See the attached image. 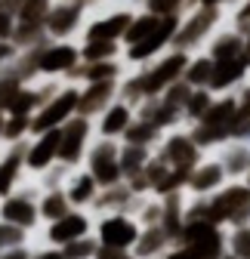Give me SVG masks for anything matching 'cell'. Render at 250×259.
Masks as SVG:
<instances>
[{"label":"cell","mask_w":250,"mask_h":259,"mask_svg":"<svg viewBox=\"0 0 250 259\" xmlns=\"http://www.w3.org/2000/svg\"><path fill=\"white\" fill-rule=\"evenodd\" d=\"M226 22H229V13L226 10H213V7L192 4V10L179 19L176 37H173V50H182V53H189V56L204 53V47L210 44V37Z\"/></svg>","instance_id":"1"},{"label":"cell","mask_w":250,"mask_h":259,"mask_svg":"<svg viewBox=\"0 0 250 259\" xmlns=\"http://www.w3.org/2000/svg\"><path fill=\"white\" fill-rule=\"evenodd\" d=\"M34 56V71L37 80H59L71 83L74 71L80 68V44L77 40H47Z\"/></svg>","instance_id":"2"},{"label":"cell","mask_w":250,"mask_h":259,"mask_svg":"<svg viewBox=\"0 0 250 259\" xmlns=\"http://www.w3.org/2000/svg\"><path fill=\"white\" fill-rule=\"evenodd\" d=\"M0 222H7L13 229H22L31 238H37L40 210H37V185H34V179H28L22 188H16L13 194H7V198H0Z\"/></svg>","instance_id":"3"},{"label":"cell","mask_w":250,"mask_h":259,"mask_svg":"<svg viewBox=\"0 0 250 259\" xmlns=\"http://www.w3.org/2000/svg\"><path fill=\"white\" fill-rule=\"evenodd\" d=\"M154 157H161L173 173H179V176L189 179V173L201 164L204 151L195 145L189 126H176V130H170V133H164L161 145L154 148Z\"/></svg>","instance_id":"4"},{"label":"cell","mask_w":250,"mask_h":259,"mask_svg":"<svg viewBox=\"0 0 250 259\" xmlns=\"http://www.w3.org/2000/svg\"><path fill=\"white\" fill-rule=\"evenodd\" d=\"M210 216L220 229L250 222V182H229L223 191L210 198Z\"/></svg>","instance_id":"5"},{"label":"cell","mask_w":250,"mask_h":259,"mask_svg":"<svg viewBox=\"0 0 250 259\" xmlns=\"http://www.w3.org/2000/svg\"><path fill=\"white\" fill-rule=\"evenodd\" d=\"M133 16H136V7L111 0L108 7H102L99 13H93L87 19L80 40H114V44H120L123 34H127V28H130V22H133Z\"/></svg>","instance_id":"6"},{"label":"cell","mask_w":250,"mask_h":259,"mask_svg":"<svg viewBox=\"0 0 250 259\" xmlns=\"http://www.w3.org/2000/svg\"><path fill=\"white\" fill-rule=\"evenodd\" d=\"M77 105H80V83H59V90L44 102V108L34 114V120H31L34 133L62 130L71 117H77Z\"/></svg>","instance_id":"7"},{"label":"cell","mask_w":250,"mask_h":259,"mask_svg":"<svg viewBox=\"0 0 250 259\" xmlns=\"http://www.w3.org/2000/svg\"><path fill=\"white\" fill-rule=\"evenodd\" d=\"M93 225H96V216H93L90 210H71L68 216L44 225V229L37 232V238H34V244L53 247V250H65L68 244H74L80 238H90Z\"/></svg>","instance_id":"8"},{"label":"cell","mask_w":250,"mask_h":259,"mask_svg":"<svg viewBox=\"0 0 250 259\" xmlns=\"http://www.w3.org/2000/svg\"><path fill=\"white\" fill-rule=\"evenodd\" d=\"M84 170L96 179L102 188L120 185L123 182V170H120V142L114 139H93L87 157H84Z\"/></svg>","instance_id":"9"},{"label":"cell","mask_w":250,"mask_h":259,"mask_svg":"<svg viewBox=\"0 0 250 259\" xmlns=\"http://www.w3.org/2000/svg\"><path fill=\"white\" fill-rule=\"evenodd\" d=\"M139 232H142V225L130 213H105V216H96V225H93V238L99 241V247H108V250L133 253Z\"/></svg>","instance_id":"10"},{"label":"cell","mask_w":250,"mask_h":259,"mask_svg":"<svg viewBox=\"0 0 250 259\" xmlns=\"http://www.w3.org/2000/svg\"><path fill=\"white\" fill-rule=\"evenodd\" d=\"M87 19L90 13L80 10L74 0H53L44 19V31L50 40H80Z\"/></svg>","instance_id":"11"},{"label":"cell","mask_w":250,"mask_h":259,"mask_svg":"<svg viewBox=\"0 0 250 259\" xmlns=\"http://www.w3.org/2000/svg\"><path fill=\"white\" fill-rule=\"evenodd\" d=\"M96 139V123L90 117H71L65 126H62V145H59V164L68 167V170H77L84 167V157Z\"/></svg>","instance_id":"12"},{"label":"cell","mask_w":250,"mask_h":259,"mask_svg":"<svg viewBox=\"0 0 250 259\" xmlns=\"http://www.w3.org/2000/svg\"><path fill=\"white\" fill-rule=\"evenodd\" d=\"M176 244L189 247L198 259H223L226 256V229H220L213 222H185Z\"/></svg>","instance_id":"13"},{"label":"cell","mask_w":250,"mask_h":259,"mask_svg":"<svg viewBox=\"0 0 250 259\" xmlns=\"http://www.w3.org/2000/svg\"><path fill=\"white\" fill-rule=\"evenodd\" d=\"M59 145H62V130H47V133H34L28 139L25 145L28 179H37L59 164Z\"/></svg>","instance_id":"14"},{"label":"cell","mask_w":250,"mask_h":259,"mask_svg":"<svg viewBox=\"0 0 250 259\" xmlns=\"http://www.w3.org/2000/svg\"><path fill=\"white\" fill-rule=\"evenodd\" d=\"M229 185V176L220 164V157L216 154H204L201 157V164L189 173V179H185V194L189 198H204L210 201L216 191H223Z\"/></svg>","instance_id":"15"},{"label":"cell","mask_w":250,"mask_h":259,"mask_svg":"<svg viewBox=\"0 0 250 259\" xmlns=\"http://www.w3.org/2000/svg\"><path fill=\"white\" fill-rule=\"evenodd\" d=\"M133 120H136V105L127 102V99H114L93 123H96V136H99V139H114V142H120Z\"/></svg>","instance_id":"16"},{"label":"cell","mask_w":250,"mask_h":259,"mask_svg":"<svg viewBox=\"0 0 250 259\" xmlns=\"http://www.w3.org/2000/svg\"><path fill=\"white\" fill-rule=\"evenodd\" d=\"M62 191H65V198H68V204H71L74 210H90V213H93V207H96L99 194H102V185L93 179L84 167H77V170L68 173Z\"/></svg>","instance_id":"17"},{"label":"cell","mask_w":250,"mask_h":259,"mask_svg":"<svg viewBox=\"0 0 250 259\" xmlns=\"http://www.w3.org/2000/svg\"><path fill=\"white\" fill-rule=\"evenodd\" d=\"M247 80H250V59L247 56L244 59H232V62H216L213 80H210V93L213 96H232Z\"/></svg>","instance_id":"18"},{"label":"cell","mask_w":250,"mask_h":259,"mask_svg":"<svg viewBox=\"0 0 250 259\" xmlns=\"http://www.w3.org/2000/svg\"><path fill=\"white\" fill-rule=\"evenodd\" d=\"M28 182V170H25V145H10L0 151V198L13 194L16 188H22Z\"/></svg>","instance_id":"19"},{"label":"cell","mask_w":250,"mask_h":259,"mask_svg":"<svg viewBox=\"0 0 250 259\" xmlns=\"http://www.w3.org/2000/svg\"><path fill=\"white\" fill-rule=\"evenodd\" d=\"M114 99H120V83H80V105H77V114L96 120Z\"/></svg>","instance_id":"20"},{"label":"cell","mask_w":250,"mask_h":259,"mask_svg":"<svg viewBox=\"0 0 250 259\" xmlns=\"http://www.w3.org/2000/svg\"><path fill=\"white\" fill-rule=\"evenodd\" d=\"M130 74L123 59L111 62H80V68L74 71L71 83H123V77Z\"/></svg>","instance_id":"21"},{"label":"cell","mask_w":250,"mask_h":259,"mask_svg":"<svg viewBox=\"0 0 250 259\" xmlns=\"http://www.w3.org/2000/svg\"><path fill=\"white\" fill-rule=\"evenodd\" d=\"M204 53L213 62H232V59H244V31L232 28L229 22L210 37V44L204 47Z\"/></svg>","instance_id":"22"},{"label":"cell","mask_w":250,"mask_h":259,"mask_svg":"<svg viewBox=\"0 0 250 259\" xmlns=\"http://www.w3.org/2000/svg\"><path fill=\"white\" fill-rule=\"evenodd\" d=\"M216 157H220L229 182H247L250 179V145L229 139L220 151H216Z\"/></svg>","instance_id":"23"},{"label":"cell","mask_w":250,"mask_h":259,"mask_svg":"<svg viewBox=\"0 0 250 259\" xmlns=\"http://www.w3.org/2000/svg\"><path fill=\"white\" fill-rule=\"evenodd\" d=\"M173 247H176V241L170 238V232H164V225H148V229L139 232L133 256L136 259H164Z\"/></svg>","instance_id":"24"},{"label":"cell","mask_w":250,"mask_h":259,"mask_svg":"<svg viewBox=\"0 0 250 259\" xmlns=\"http://www.w3.org/2000/svg\"><path fill=\"white\" fill-rule=\"evenodd\" d=\"M238 117H241V105H238V96L232 93V96H216L201 123H207L213 130H226L229 139H232V126L238 123Z\"/></svg>","instance_id":"25"},{"label":"cell","mask_w":250,"mask_h":259,"mask_svg":"<svg viewBox=\"0 0 250 259\" xmlns=\"http://www.w3.org/2000/svg\"><path fill=\"white\" fill-rule=\"evenodd\" d=\"M133 207H136V194L127 188V182H120V185L102 188L96 207H93V216H105V213H130L133 216Z\"/></svg>","instance_id":"26"},{"label":"cell","mask_w":250,"mask_h":259,"mask_svg":"<svg viewBox=\"0 0 250 259\" xmlns=\"http://www.w3.org/2000/svg\"><path fill=\"white\" fill-rule=\"evenodd\" d=\"M37 210H40V229H44V225L68 216L74 207L68 204V198H65L62 188H44V191L37 188Z\"/></svg>","instance_id":"27"},{"label":"cell","mask_w":250,"mask_h":259,"mask_svg":"<svg viewBox=\"0 0 250 259\" xmlns=\"http://www.w3.org/2000/svg\"><path fill=\"white\" fill-rule=\"evenodd\" d=\"M161 139H164V133H161V130L158 126H154V123H148L145 117H139L136 114V120L130 123V130H127V133H123V145H136V148H158L161 145Z\"/></svg>","instance_id":"28"},{"label":"cell","mask_w":250,"mask_h":259,"mask_svg":"<svg viewBox=\"0 0 250 259\" xmlns=\"http://www.w3.org/2000/svg\"><path fill=\"white\" fill-rule=\"evenodd\" d=\"M154 157L151 148H136V145H123L120 142V170H123V182L139 179L148 167V160Z\"/></svg>","instance_id":"29"},{"label":"cell","mask_w":250,"mask_h":259,"mask_svg":"<svg viewBox=\"0 0 250 259\" xmlns=\"http://www.w3.org/2000/svg\"><path fill=\"white\" fill-rule=\"evenodd\" d=\"M213 68L216 62L207 56V53H195L189 59V68H185V83H189L192 90H210V80H213Z\"/></svg>","instance_id":"30"},{"label":"cell","mask_w":250,"mask_h":259,"mask_svg":"<svg viewBox=\"0 0 250 259\" xmlns=\"http://www.w3.org/2000/svg\"><path fill=\"white\" fill-rule=\"evenodd\" d=\"M158 28H161V19H154L151 13L136 10L133 22H130V28H127V34H123V40H120L123 50H127V47H136V44H142V40H148Z\"/></svg>","instance_id":"31"},{"label":"cell","mask_w":250,"mask_h":259,"mask_svg":"<svg viewBox=\"0 0 250 259\" xmlns=\"http://www.w3.org/2000/svg\"><path fill=\"white\" fill-rule=\"evenodd\" d=\"M77 44H80V62L123 59V44H114V40H77Z\"/></svg>","instance_id":"32"},{"label":"cell","mask_w":250,"mask_h":259,"mask_svg":"<svg viewBox=\"0 0 250 259\" xmlns=\"http://www.w3.org/2000/svg\"><path fill=\"white\" fill-rule=\"evenodd\" d=\"M136 10L151 13L154 19H182L192 10V0H139Z\"/></svg>","instance_id":"33"},{"label":"cell","mask_w":250,"mask_h":259,"mask_svg":"<svg viewBox=\"0 0 250 259\" xmlns=\"http://www.w3.org/2000/svg\"><path fill=\"white\" fill-rule=\"evenodd\" d=\"M133 219L148 229V225H161L164 222V201L148 194V198H136V207H133Z\"/></svg>","instance_id":"34"},{"label":"cell","mask_w":250,"mask_h":259,"mask_svg":"<svg viewBox=\"0 0 250 259\" xmlns=\"http://www.w3.org/2000/svg\"><path fill=\"white\" fill-rule=\"evenodd\" d=\"M213 99H216V96H213L210 90H195V93H192V99H189V105H185V111H182V120H185V126H195V123H201V120L207 117V111H210Z\"/></svg>","instance_id":"35"},{"label":"cell","mask_w":250,"mask_h":259,"mask_svg":"<svg viewBox=\"0 0 250 259\" xmlns=\"http://www.w3.org/2000/svg\"><path fill=\"white\" fill-rule=\"evenodd\" d=\"M34 136V126L28 117H7L4 114V145H28V139Z\"/></svg>","instance_id":"36"},{"label":"cell","mask_w":250,"mask_h":259,"mask_svg":"<svg viewBox=\"0 0 250 259\" xmlns=\"http://www.w3.org/2000/svg\"><path fill=\"white\" fill-rule=\"evenodd\" d=\"M50 4L47 0H19L16 7V25H31V28H44Z\"/></svg>","instance_id":"37"},{"label":"cell","mask_w":250,"mask_h":259,"mask_svg":"<svg viewBox=\"0 0 250 259\" xmlns=\"http://www.w3.org/2000/svg\"><path fill=\"white\" fill-rule=\"evenodd\" d=\"M226 253L235 259H250V222L226 229Z\"/></svg>","instance_id":"38"},{"label":"cell","mask_w":250,"mask_h":259,"mask_svg":"<svg viewBox=\"0 0 250 259\" xmlns=\"http://www.w3.org/2000/svg\"><path fill=\"white\" fill-rule=\"evenodd\" d=\"M192 93H195V90H192L189 83H185V80H179V83L167 87V90L158 96V99H161L164 105H170L173 111H179V114H182V111H185V105H189V99H192ZM182 123H185V120H182Z\"/></svg>","instance_id":"39"},{"label":"cell","mask_w":250,"mask_h":259,"mask_svg":"<svg viewBox=\"0 0 250 259\" xmlns=\"http://www.w3.org/2000/svg\"><path fill=\"white\" fill-rule=\"evenodd\" d=\"M25 244H34V238L28 232H22V229H13V225L0 222V253L13 250V247H25Z\"/></svg>","instance_id":"40"},{"label":"cell","mask_w":250,"mask_h":259,"mask_svg":"<svg viewBox=\"0 0 250 259\" xmlns=\"http://www.w3.org/2000/svg\"><path fill=\"white\" fill-rule=\"evenodd\" d=\"M96 250H99V241L90 235V238H80V241L68 244L65 250H62V256H65V259H93Z\"/></svg>","instance_id":"41"},{"label":"cell","mask_w":250,"mask_h":259,"mask_svg":"<svg viewBox=\"0 0 250 259\" xmlns=\"http://www.w3.org/2000/svg\"><path fill=\"white\" fill-rule=\"evenodd\" d=\"M229 25L238 31H250V0H238L229 10Z\"/></svg>","instance_id":"42"},{"label":"cell","mask_w":250,"mask_h":259,"mask_svg":"<svg viewBox=\"0 0 250 259\" xmlns=\"http://www.w3.org/2000/svg\"><path fill=\"white\" fill-rule=\"evenodd\" d=\"M16 34V13L0 10V40H13Z\"/></svg>","instance_id":"43"},{"label":"cell","mask_w":250,"mask_h":259,"mask_svg":"<svg viewBox=\"0 0 250 259\" xmlns=\"http://www.w3.org/2000/svg\"><path fill=\"white\" fill-rule=\"evenodd\" d=\"M19 56V50L13 47V40H0V68H7V65H13Z\"/></svg>","instance_id":"44"},{"label":"cell","mask_w":250,"mask_h":259,"mask_svg":"<svg viewBox=\"0 0 250 259\" xmlns=\"http://www.w3.org/2000/svg\"><path fill=\"white\" fill-rule=\"evenodd\" d=\"M31 253H34V244H25V247L4 250V253H0V259H31Z\"/></svg>","instance_id":"45"},{"label":"cell","mask_w":250,"mask_h":259,"mask_svg":"<svg viewBox=\"0 0 250 259\" xmlns=\"http://www.w3.org/2000/svg\"><path fill=\"white\" fill-rule=\"evenodd\" d=\"M93 259H136V256H133L130 250H108V247H99Z\"/></svg>","instance_id":"46"},{"label":"cell","mask_w":250,"mask_h":259,"mask_svg":"<svg viewBox=\"0 0 250 259\" xmlns=\"http://www.w3.org/2000/svg\"><path fill=\"white\" fill-rule=\"evenodd\" d=\"M31 259H65V256H62V250H53V247H40V244H34V253H31Z\"/></svg>","instance_id":"47"},{"label":"cell","mask_w":250,"mask_h":259,"mask_svg":"<svg viewBox=\"0 0 250 259\" xmlns=\"http://www.w3.org/2000/svg\"><path fill=\"white\" fill-rule=\"evenodd\" d=\"M192 4H201V7H213V10H232L235 4H238V0H192Z\"/></svg>","instance_id":"48"},{"label":"cell","mask_w":250,"mask_h":259,"mask_svg":"<svg viewBox=\"0 0 250 259\" xmlns=\"http://www.w3.org/2000/svg\"><path fill=\"white\" fill-rule=\"evenodd\" d=\"M235 96H238V105H241V111H244V114H250V80H247V83H244V87H241Z\"/></svg>","instance_id":"49"},{"label":"cell","mask_w":250,"mask_h":259,"mask_svg":"<svg viewBox=\"0 0 250 259\" xmlns=\"http://www.w3.org/2000/svg\"><path fill=\"white\" fill-rule=\"evenodd\" d=\"M164 259H198V256H195V253H192L189 247H182V244H176V247H173V250H170V253H167Z\"/></svg>","instance_id":"50"},{"label":"cell","mask_w":250,"mask_h":259,"mask_svg":"<svg viewBox=\"0 0 250 259\" xmlns=\"http://www.w3.org/2000/svg\"><path fill=\"white\" fill-rule=\"evenodd\" d=\"M7 145H4V114H0V151H4Z\"/></svg>","instance_id":"51"},{"label":"cell","mask_w":250,"mask_h":259,"mask_svg":"<svg viewBox=\"0 0 250 259\" xmlns=\"http://www.w3.org/2000/svg\"><path fill=\"white\" fill-rule=\"evenodd\" d=\"M117 4H130V7H136V4H139V0H117Z\"/></svg>","instance_id":"52"},{"label":"cell","mask_w":250,"mask_h":259,"mask_svg":"<svg viewBox=\"0 0 250 259\" xmlns=\"http://www.w3.org/2000/svg\"><path fill=\"white\" fill-rule=\"evenodd\" d=\"M223 259H235V256H229V253H226V256H223Z\"/></svg>","instance_id":"53"},{"label":"cell","mask_w":250,"mask_h":259,"mask_svg":"<svg viewBox=\"0 0 250 259\" xmlns=\"http://www.w3.org/2000/svg\"><path fill=\"white\" fill-rule=\"evenodd\" d=\"M47 4H53V0H47Z\"/></svg>","instance_id":"54"}]
</instances>
